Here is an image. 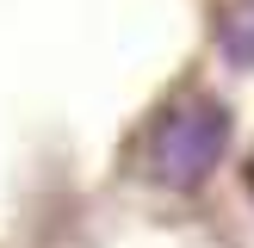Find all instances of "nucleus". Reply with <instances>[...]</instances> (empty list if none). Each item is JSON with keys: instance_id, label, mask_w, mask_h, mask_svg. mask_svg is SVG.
<instances>
[{"instance_id": "obj_1", "label": "nucleus", "mask_w": 254, "mask_h": 248, "mask_svg": "<svg viewBox=\"0 0 254 248\" xmlns=\"http://www.w3.org/2000/svg\"><path fill=\"white\" fill-rule=\"evenodd\" d=\"M230 136H236V124H230V106H223L217 93L174 99L155 118V130H149V155H143L149 180L168 186V192H198V186L223 168Z\"/></svg>"}, {"instance_id": "obj_2", "label": "nucleus", "mask_w": 254, "mask_h": 248, "mask_svg": "<svg viewBox=\"0 0 254 248\" xmlns=\"http://www.w3.org/2000/svg\"><path fill=\"white\" fill-rule=\"evenodd\" d=\"M217 56L230 62V68L254 74V0H236V6L223 12V25H217Z\"/></svg>"}]
</instances>
